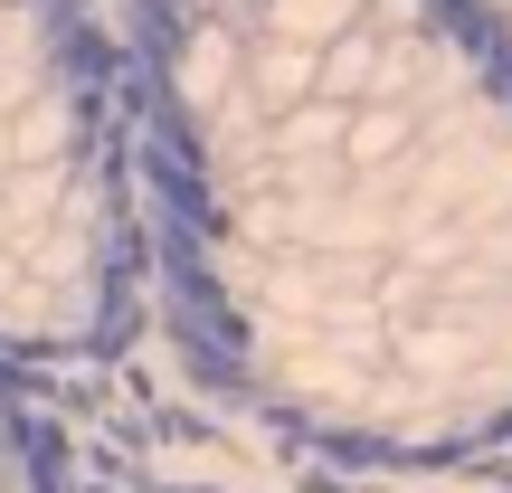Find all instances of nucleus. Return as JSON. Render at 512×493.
<instances>
[{"label": "nucleus", "instance_id": "1", "mask_svg": "<svg viewBox=\"0 0 512 493\" xmlns=\"http://www.w3.org/2000/svg\"><path fill=\"white\" fill-rule=\"evenodd\" d=\"M0 493H57L48 484V446H38V427L10 399H0Z\"/></svg>", "mask_w": 512, "mask_h": 493}]
</instances>
